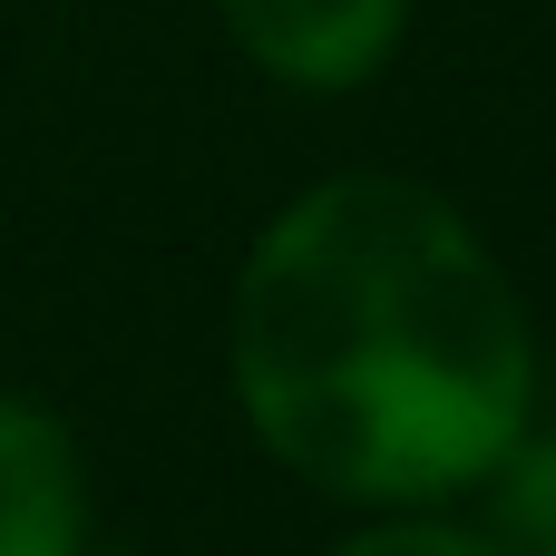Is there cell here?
<instances>
[{
	"label": "cell",
	"instance_id": "cell-1",
	"mask_svg": "<svg viewBox=\"0 0 556 556\" xmlns=\"http://www.w3.org/2000/svg\"><path fill=\"white\" fill-rule=\"evenodd\" d=\"M235 410L323 498H469L538 420V332L479 225L391 166L303 186L225 313Z\"/></svg>",
	"mask_w": 556,
	"mask_h": 556
},
{
	"label": "cell",
	"instance_id": "cell-2",
	"mask_svg": "<svg viewBox=\"0 0 556 556\" xmlns=\"http://www.w3.org/2000/svg\"><path fill=\"white\" fill-rule=\"evenodd\" d=\"M215 20L283 88H362L391 68L410 0H215Z\"/></svg>",
	"mask_w": 556,
	"mask_h": 556
},
{
	"label": "cell",
	"instance_id": "cell-3",
	"mask_svg": "<svg viewBox=\"0 0 556 556\" xmlns=\"http://www.w3.org/2000/svg\"><path fill=\"white\" fill-rule=\"evenodd\" d=\"M0 556H88L78 440L29 391H0Z\"/></svg>",
	"mask_w": 556,
	"mask_h": 556
},
{
	"label": "cell",
	"instance_id": "cell-4",
	"mask_svg": "<svg viewBox=\"0 0 556 556\" xmlns=\"http://www.w3.org/2000/svg\"><path fill=\"white\" fill-rule=\"evenodd\" d=\"M479 489H489V538H498V556H556V430L528 420Z\"/></svg>",
	"mask_w": 556,
	"mask_h": 556
},
{
	"label": "cell",
	"instance_id": "cell-5",
	"mask_svg": "<svg viewBox=\"0 0 556 556\" xmlns=\"http://www.w3.org/2000/svg\"><path fill=\"white\" fill-rule=\"evenodd\" d=\"M323 556H498L489 528H450V518H430V508H381L371 528H352L342 547Z\"/></svg>",
	"mask_w": 556,
	"mask_h": 556
}]
</instances>
